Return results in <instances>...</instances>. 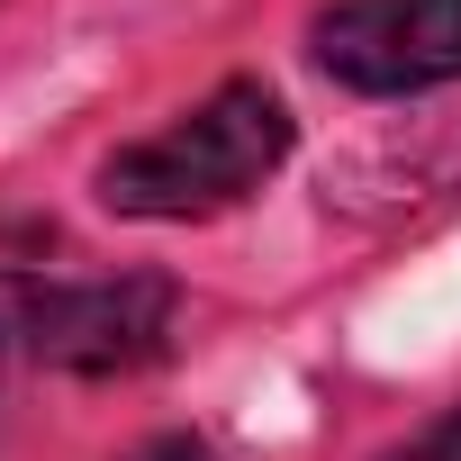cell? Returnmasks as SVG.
Instances as JSON below:
<instances>
[{"instance_id":"5b68a950","label":"cell","mask_w":461,"mask_h":461,"mask_svg":"<svg viewBox=\"0 0 461 461\" xmlns=\"http://www.w3.org/2000/svg\"><path fill=\"white\" fill-rule=\"evenodd\" d=\"M127 461H208V443H199V434H154V443H136Z\"/></svg>"},{"instance_id":"3957f363","label":"cell","mask_w":461,"mask_h":461,"mask_svg":"<svg viewBox=\"0 0 461 461\" xmlns=\"http://www.w3.org/2000/svg\"><path fill=\"white\" fill-rule=\"evenodd\" d=\"M308 46L344 91H434L461 73V0H335L317 10Z\"/></svg>"},{"instance_id":"6da1fadb","label":"cell","mask_w":461,"mask_h":461,"mask_svg":"<svg viewBox=\"0 0 461 461\" xmlns=\"http://www.w3.org/2000/svg\"><path fill=\"white\" fill-rule=\"evenodd\" d=\"M290 154V109L263 82H217L190 118L136 136L100 163V199L118 217H217L254 199Z\"/></svg>"},{"instance_id":"277c9868","label":"cell","mask_w":461,"mask_h":461,"mask_svg":"<svg viewBox=\"0 0 461 461\" xmlns=\"http://www.w3.org/2000/svg\"><path fill=\"white\" fill-rule=\"evenodd\" d=\"M380 461H461V407H452L443 425H425L416 443H398V452H380Z\"/></svg>"},{"instance_id":"7a4b0ae2","label":"cell","mask_w":461,"mask_h":461,"mask_svg":"<svg viewBox=\"0 0 461 461\" xmlns=\"http://www.w3.org/2000/svg\"><path fill=\"white\" fill-rule=\"evenodd\" d=\"M172 335V281H28L19 299V362L109 380L154 362Z\"/></svg>"}]
</instances>
